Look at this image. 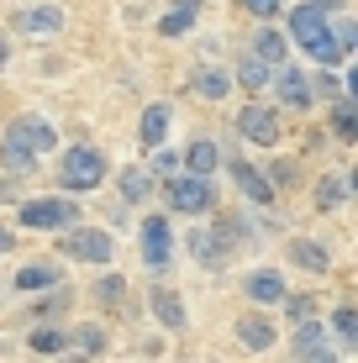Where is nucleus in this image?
<instances>
[{
  "label": "nucleus",
  "instance_id": "obj_21",
  "mask_svg": "<svg viewBox=\"0 0 358 363\" xmlns=\"http://www.w3.org/2000/svg\"><path fill=\"white\" fill-rule=\"evenodd\" d=\"M332 121H337V137H358V106L353 100H337V116Z\"/></svg>",
  "mask_w": 358,
  "mask_h": 363
},
{
  "label": "nucleus",
  "instance_id": "obj_26",
  "mask_svg": "<svg viewBox=\"0 0 358 363\" xmlns=\"http://www.w3.org/2000/svg\"><path fill=\"white\" fill-rule=\"evenodd\" d=\"M32 347H37V353H58V347H64V332H32Z\"/></svg>",
  "mask_w": 358,
  "mask_h": 363
},
{
  "label": "nucleus",
  "instance_id": "obj_23",
  "mask_svg": "<svg viewBox=\"0 0 358 363\" xmlns=\"http://www.w3.org/2000/svg\"><path fill=\"white\" fill-rule=\"evenodd\" d=\"M342 195H348V184H342V179H322V190H316V206H322V211H332Z\"/></svg>",
  "mask_w": 358,
  "mask_h": 363
},
{
  "label": "nucleus",
  "instance_id": "obj_33",
  "mask_svg": "<svg viewBox=\"0 0 358 363\" xmlns=\"http://www.w3.org/2000/svg\"><path fill=\"white\" fill-rule=\"evenodd\" d=\"M306 6H311V11H337L342 0H306Z\"/></svg>",
  "mask_w": 358,
  "mask_h": 363
},
{
  "label": "nucleus",
  "instance_id": "obj_16",
  "mask_svg": "<svg viewBox=\"0 0 358 363\" xmlns=\"http://www.w3.org/2000/svg\"><path fill=\"white\" fill-rule=\"evenodd\" d=\"M237 332H242V342H248V347H269V342H274V327H269L264 316H242Z\"/></svg>",
  "mask_w": 358,
  "mask_h": 363
},
{
  "label": "nucleus",
  "instance_id": "obj_32",
  "mask_svg": "<svg viewBox=\"0 0 358 363\" xmlns=\"http://www.w3.org/2000/svg\"><path fill=\"white\" fill-rule=\"evenodd\" d=\"M248 11H258V16H274V11H279V0H248Z\"/></svg>",
  "mask_w": 358,
  "mask_h": 363
},
{
  "label": "nucleus",
  "instance_id": "obj_34",
  "mask_svg": "<svg viewBox=\"0 0 358 363\" xmlns=\"http://www.w3.org/2000/svg\"><path fill=\"white\" fill-rule=\"evenodd\" d=\"M0 200H16V184L11 179H0Z\"/></svg>",
  "mask_w": 358,
  "mask_h": 363
},
{
  "label": "nucleus",
  "instance_id": "obj_29",
  "mask_svg": "<svg viewBox=\"0 0 358 363\" xmlns=\"http://www.w3.org/2000/svg\"><path fill=\"white\" fill-rule=\"evenodd\" d=\"M74 342H79V347H90V353H95V347H101L106 337H101V327H79V332H74Z\"/></svg>",
  "mask_w": 358,
  "mask_h": 363
},
{
  "label": "nucleus",
  "instance_id": "obj_6",
  "mask_svg": "<svg viewBox=\"0 0 358 363\" xmlns=\"http://www.w3.org/2000/svg\"><path fill=\"white\" fill-rule=\"evenodd\" d=\"M169 206H174V211H206V206H211V184L195 179V174H184V179L169 184Z\"/></svg>",
  "mask_w": 358,
  "mask_h": 363
},
{
  "label": "nucleus",
  "instance_id": "obj_24",
  "mask_svg": "<svg viewBox=\"0 0 358 363\" xmlns=\"http://www.w3.org/2000/svg\"><path fill=\"white\" fill-rule=\"evenodd\" d=\"M258 58H269V64H279V58H285V43H279V32H258Z\"/></svg>",
  "mask_w": 358,
  "mask_h": 363
},
{
  "label": "nucleus",
  "instance_id": "obj_12",
  "mask_svg": "<svg viewBox=\"0 0 358 363\" xmlns=\"http://www.w3.org/2000/svg\"><path fill=\"white\" fill-rule=\"evenodd\" d=\"M248 295L264 300V306H279V300H285V279H279V274H253V279H248Z\"/></svg>",
  "mask_w": 358,
  "mask_h": 363
},
{
  "label": "nucleus",
  "instance_id": "obj_35",
  "mask_svg": "<svg viewBox=\"0 0 358 363\" xmlns=\"http://www.w3.org/2000/svg\"><path fill=\"white\" fill-rule=\"evenodd\" d=\"M0 253H11V232L6 227H0Z\"/></svg>",
  "mask_w": 358,
  "mask_h": 363
},
{
  "label": "nucleus",
  "instance_id": "obj_17",
  "mask_svg": "<svg viewBox=\"0 0 358 363\" xmlns=\"http://www.w3.org/2000/svg\"><path fill=\"white\" fill-rule=\"evenodd\" d=\"M184 164H190V174H195V179H206V174L216 169V147H211V143H190Z\"/></svg>",
  "mask_w": 358,
  "mask_h": 363
},
{
  "label": "nucleus",
  "instance_id": "obj_31",
  "mask_svg": "<svg viewBox=\"0 0 358 363\" xmlns=\"http://www.w3.org/2000/svg\"><path fill=\"white\" fill-rule=\"evenodd\" d=\"M290 316H295V321H311V300L295 295V300H290Z\"/></svg>",
  "mask_w": 358,
  "mask_h": 363
},
{
  "label": "nucleus",
  "instance_id": "obj_25",
  "mask_svg": "<svg viewBox=\"0 0 358 363\" xmlns=\"http://www.w3.org/2000/svg\"><path fill=\"white\" fill-rule=\"evenodd\" d=\"M237 74H242V84H248V90H258V84L269 79V64H264V58H248V64H242Z\"/></svg>",
  "mask_w": 358,
  "mask_h": 363
},
{
  "label": "nucleus",
  "instance_id": "obj_28",
  "mask_svg": "<svg viewBox=\"0 0 358 363\" xmlns=\"http://www.w3.org/2000/svg\"><path fill=\"white\" fill-rule=\"evenodd\" d=\"M190 16H195V11H174V16H164V37H179L184 27H190Z\"/></svg>",
  "mask_w": 358,
  "mask_h": 363
},
{
  "label": "nucleus",
  "instance_id": "obj_22",
  "mask_svg": "<svg viewBox=\"0 0 358 363\" xmlns=\"http://www.w3.org/2000/svg\"><path fill=\"white\" fill-rule=\"evenodd\" d=\"M121 195H127V200H142V195H147V174H142V169H127V174H121Z\"/></svg>",
  "mask_w": 358,
  "mask_h": 363
},
{
  "label": "nucleus",
  "instance_id": "obj_10",
  "mask_svg": "<svg viewBox=\"0 0 358 363\" xmlns=\"http://www.w3.org/2000/svg\"><path fill=\"white\" fill-rule=\"evenodd\" d=\"M16 27H21V32H37V37H47V32H64V16H58L53 6H37V11H21Z\"/></svg>",
  "mask_w": 358,
  "mask_h": 363
},
{
  "label": "nucleus",
  "instance_id": "obj_1",
  "mask_svg": "<svg viewBox=\"0 0 358 363\" xmlns=\"http://www.w3.org/2000/svg\"><path fill=\"white\" fill-rule=\"evenodd\" d=\"M290 27H295V37H301V48L316 58V64H342V53H337V43H332V32H327V16L322 11H311V6H301L290 16Z\"/></svg>",
  "mask_w": 358,
  "mask_h": 363
},
{
  "label": "nucleus",
  "instance_id": "obj_11",
  "mask_svg": "<svg viewBox=\"0 0 358 363\" xmlns=\"http://www.w3.org/2000/svg\"><path fill=\"white\" fill-rule=\"evenodd\" d=\"M232 179H237V184H242V190H248L253 200H274V184H269V179H264V174H258L253 164H232Z\"/></svg>",
  "mask_w": 358,
  "mask_h": 363
},
{
  "label": "nucleus",
  "instance_id": "obj_4",
  "mask_svg": "<svg viewBox=\"0 0 358 363\" xmlns=\"http://www.w3.org/2000/svg\"><path fill=\"white\" fill-rule=\"evenodd\" d=\"M64 253L79 258V264H111V237L95 232V227H74L64 237Z\"/></svg>",
  "mask_w": 358,
  "mask_h": 363
},
{
  "label": "nucleus",
  "instance_id": "obj_20",
  "mask_svg": "<svg viewBox=\"0 0 358 363\" xmlns=\"http://www.w3.org/2000/svg\"><path fill=\"white\" fill-rule=\"evenodd\" d=\"M290 258H295V264H301V269H327V253H322V247H316V242H295L290 247Z\"/></svg>",
  "mask_w": 358,
  "mask_h": 363
},
{
  "label": "nucleus",
  "instance_id": "obj_15",
  "mask_svg": "<svg viewBox=\"0 0 358 363\" xmlns=\"http://www.w3.org/2000/svg\"><path fill=\"white\" fill-rule=\"evenodd\" d=\"M190 90L221 100V95H227V74H216V69H190Z\"/></svg>",
  "mask_w": 358,
  "mask_h": 363
},
{
  "label": "nucleus",
  "instance_id": "obj_5",
  "mask_svg": "<svg viewBox=\"0 0 358 363\" xmlns=\"http://www.w3.org/2000/svg\"><path fill=\"white\" fill-rule=\"evenodd\" d=\"M237 127H242V137H248V143H264V147L279 143V121H274V111H264V106H242Z\"/></svg>",
  "mask_w": 358,
  "mask_h": 363
},
{
  "label": "nucleus",
  "instance_id": "obj_19",
  "mask_svg": "<svg viewBox=\"0 0 358 363\" xmlns=\"http://www.w3.org/2000/svg\"><path fill=\"white\" fill-rule=\"evenodd\" d=\"M164 132H169V111H164V106H153V111L142 116V143H147V147H158V143H164Z\"/></svg>",
  "mask_w": 358,
  "mask_h": 363
},
{
  "label": "nucleus",
  "instance_id": "obj_13",
  "mask_svg": "<svg viewBox=\"0 0 358 363\" xmlns=\"http://www.w3.org/2000/svg\"><path fill=\"white\" fill-rule=\"evenodd\" d=\"M58 279H64V269H53V264H27L16 274L21 290H47V284H58Z\"/></svg>",
  "mask_w": 358,
  "mask_h": 363
},
{
  "label": "nucleus",
  "instance_id": "obj_2",
  "mask_svg": "<svg viewBox=\"0 0 358 363\" xmlns=\"http://www.w3.org/2000/svg\"><path fill=\"white\" fill-rule=\"evenodd\" d=\"M58 179H64L69 190H95V184L106 179V153H101V147H69Z\"/></svg>",
  "mask_w": 358,
  "mask_h": 363
},
{
  "label": "nucleus",
  "instance_id": "obj_7",
  "mask_svg": "<svg viewBox=\"0 0 358 363\" xmlns=\"http://www.w3.org/2000/svg\"><path fill=\"white\" fill-rule=\"evenodd\" d=\"M142 258H147V269H164L169 264V221L164 216H147V227H142Z\"/></svg>",
  "mask_w": 358,
  "mask_h": 363
},
{
  "label": "nucleus",
  "instance_id": "obj_27",
  "mask_svg": "<svg viewBox=\"0 0 358 363\" xmlns=\"http://www.w3.org/2000/svg\"><path fill=\"white\" fill-rule=\"evenodd\" d=\"M6 164L27 174V169H32V153H27V147H16V143H6Z\"/></svg>",
  "mask_w": 358,
  "mask_h": 363
},
{
  "label": "nucleus",
  "instance_id": "obj_36",
  "mask_svg": "<svg viewBox=\"0 0 358 363\" xmlns=\"http://www.w3.org/2000/svg\"><path fill=\"white\" fill-rule=\"evenodd\" d=\"M0 69H6V43H0Z\"/></svg>",
  "mask_w": 358,
  "mask_h": 363
},
{
  "label": "nucleus",
  "instance_id": "obj_8",
  "mask_svg": "<svg viewBox=\"0 0 358 363\" xmlns=\"http://www.w3.org/2000/svg\"><path fill=\"white\" fill-rule=\"evenodd\" d=\"M11 143H16V147H27V153L37 158V153H43V147H53L58 143V137H53V127H47V121H16V127H11Z\"/></svg>",
  "mask_w": 358,
  "mask_h": 363
},
{
  "label": "nucleus",
  "instance_id": "obj_18",
  "mask_svg": "<svg viewBox=\"0 0 358 363\" xmlns=\"http://www.w3.org/2000/svg\"><path fill=\"white\" fill-rule=\"evenodd\" d=\"M153 311H158V321H164V327H184V306H179V295H174V290H158Z\"/></svg>",
  "mask_w": 358,
  "mask_h": 363
},
{
  "label": "nucleus",
  "instance_id": "obj_9",
  "mask_svg": "<svg viewBox=\"0 0 358 363\" xmlns=\"http://www.w3.org/2000/svg\"><path fill=\"white\" fill-rule=\"evenodd\" d=\"M295 353H301V363H337L322 342V327H311V321H301V332H295Z\"/></svg>",
  "mask_w": 358,
  "mask_h": 363
},
{
  "label": "nucleus",
  "instance_id": "obj_3",
  "mask_svg": "<svg viewBox=\"0 0 358 363\" xmlns=\"http://www.w3.org/2000/svg\"><path fill=\"white\" fill-rule=\"evenodd\" d=\"M74 221H79V211L69 200H32V206H21V227H32V232H58V227H74Z\"/></svg>",
  "mask_w": 358,
  "mask_h": 363
},
{
  "label": "nucleus",
  "instance_id": "obj_30",
  "mask_svg": "<svg viewBox=\"0 0 358 363\" xmlns=\"http://www.w3.org/2000/svg\"><path fill=\"white\" fill-rule=\"evenodd\" d=\"M337 332H342V337H348V342H353V337H358V316H353V311H337Z\"/></svg>",
  "mask_w": 358,
  "mask_h": 363
},
{
  "label": "nucleus",
  "instance_id": "obj_14",
  "mask_svg": "<svg viewBox=\"0 0 358 363\" xmlns=\"http://www.w3.org/2000/svg\"><path fill=\"white\" fill-rule=\"evenodd\" d=\"M279 100H290V106H311V84H306V74H295V69L279 74Z\"/></svg>",
  "mask_w": 358,
  "mask_h": 363
}]
</instances>
